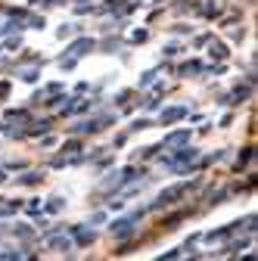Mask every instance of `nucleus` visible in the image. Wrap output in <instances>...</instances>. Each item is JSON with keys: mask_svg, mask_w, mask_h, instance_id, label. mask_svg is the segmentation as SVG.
Returning a JSON list of instances; mask_svg holds the SVG:
<instances>
[{"mask_svg": "<svg viewBox=\"0 0 258 261\" xmlns=\"http://www.w3.org/2000/svg\"><path fill=\"white\" fill-rule=\"evenodd\" d=\"M184 193H187V187H171V190H165L162 196L156 199V208H162V205H171V202H177V199L184 196Z\"/></svg>", "mask_w": 258, "mask_h": 261, "instance_id": "nucleus-1", "label": "nucleus"}, {"mask_svg": "<svg viewBox=\"0 0 258 261\" xmlns=\"http://www.w3.org/2000/svg\"><path fill=\"white\" fill-rule=\"evenodd\" d=\"M184 115H187V109H181V106H177V109H165V112H162V121L171 124V121H177V118H184Z\"/></svg>", "mask_w": 258, "mask_h": 261, "instance_id": "nucleus-2", "label": "nucleus"}]
</instances>
